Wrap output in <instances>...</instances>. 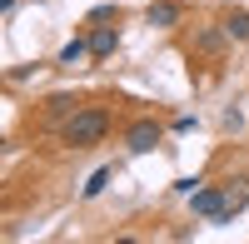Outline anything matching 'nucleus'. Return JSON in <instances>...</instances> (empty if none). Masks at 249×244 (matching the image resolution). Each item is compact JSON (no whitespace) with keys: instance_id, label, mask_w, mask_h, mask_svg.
Wrapping results in <instances>:
<instances>
[{"instance_id":"f257e3e1","label":"nucleus","mask_w":249,"mask_h":244,"mask_svg":"<svg viewBox=\"0 0 249 244\" xmlns=\"http://www.w3.org/2000/svg\"><path fill=\"white\" fill-rule=\"evenodd\" d=\"M105 135H110V115L100 110V105H80L65 125H60V139L75 145V150H90V145H100Z\"/></svg>"},{"instance_id":"f03ea898","label":"nucleus","mask_w":249,"mask_h":244,"mask_svg":"<svg viewBox=\"0 0 249 244\" xmlns=\"http://www.w3.org/2000/svg\"><path fill=\"white\" fill-rule=\"evenodd\" d=\"M190 205H195V214H199V219L219 225V214H224V190H219V185H204V190H195V194H190Z\"/></svg>"},{"instance_id":"7ed1b4c3","label":"nucleus","mask_w":249,"mask_h":244,"mask_svg":"<svg viewBox=\"0 0 249 244\" xmlns=\"http://www.w3.org/2000/svg\"><path fill=\"white\" fill-rule=\"evenodd\" d=\"M124 145H130L135 155H150V150L160 145V125H155V120H135L130 135H124Z\"/></svg>"},{"instance_id":"20e7f679","label":"nucleus","mask_w":249,"mask_h":244,"mask_svg":"<svg viewBox=\"0 0 249 244\" xmlns=\"http://www.w3.org/2000/svg\"><path fill=\"white\" fill-rule=\"evenodd\" d=\"M144 20H150V25H160V30H170V25H179V20H184V5H179V0H155Z\"/></svg>"},{"instance_id":"39448f33","label":"nucleus","mask_w":249,"mask_h":244,"mask_svg":"<svg viewBox=\"0 0 249 244\" xmlns=\"http://www.w3.org/2000/svg\"><path fill=\"white\" fill-rule=\"evenodd\" d=\"M115 25H120V20H115ZM115 25H95V30H90V55H95V60L115 55V45H120V30H115Z\"/></svg>"},{"instance_id":"423d86ee","label":"nucleus","mask_w":249,"mask_h":244,"mask_svg":"<svg viewBox=\"0 0 249 244\" xmlns=\"http://www.w3.org/2000/svg\"><path fill=\"white\" fill-rule=\"evenodd\" d=\"M85 60H95V55H90V40H80V35H75L70 45H65V50L55 55V65H60V70H80Z\"/></svg>"},{"instance_id":"0eeeda50","label":"nucleus","mask_w":249,"mask_h":244,"mask_svg":"<svg viewBox=\"0 0 249 244\" xmlns=\"http://www.w3.org/2000/svg\"><path fill=\"white\" fill-rule=\"evenodd\" d=\"M244 205H249V185H230V190H224V214H219V225H230Z\"/></svg>"},{"instance_id":"6e6552de","label":"nucleus","mask_w":249,"mask_h":244,"mask_svg":"<svg viewBox=\"0 0 249 244\" xmlns=\"http://www.w3.org/2000/svg\"><path fill=\"white\" fill-rule=\"evenodd\" d=\"M224 35L230 40H249V10H230L224 15Z\"/></svg>"},{"instance_id":"1a4fd4ad","label":"nucleus","mask_w":249,"mask_h":244,"mask_svg":"<svg viewBox=\"0 0 249 244\" xmlns=\"http://www.w3.org/2000/svg\"><path fill=\"white\" fill-rule=\"evenodd\" d=\"M110 179H115V170H110V165H100V170H95V174L85 179V190H80V194H85V199H95L100 190H105V185H110Z\"/></svg>"},{"instance_id":"9d476101","label":"nucleus","mask_w":249,"mask_h":244,"mask_svg":"<svg viewBox=\"0 0 249 244\" xmlns=\"http://www.w3.org/2000/svg\"><path fill=\"white\" fill-rule=\"evenodd\" d=\"M110 20H120V5H95L85 15V25H110Z\"/></svg>"},{"instance_id":"9b49d317","label":"nucleus","mask_w":249,"mask_h":244,"mask_svg":"<svg viewBox=\"0 0 249 244\" xmlns=\"http://www.w3.org/2000/svg\"><path fill=\"white\" fill-rule=\"evenodd\" d=\"M199 50H204V55H214V50H219V35H214V30H204V35H199Z\"/></svg>"}]
</instances>
